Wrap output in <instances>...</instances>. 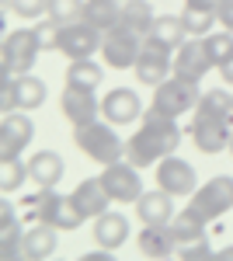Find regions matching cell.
<instances>
[{"label":"cell","mask_w":233,"mask_h":261,"mask_svg":"<svg viewBox=\"0 0 233 261\" xmlns=\"http://www.w3.org/2000/svg\"><path fill=\"white\" fill-rule=\"evenodd\" d=\"M177 146H181V125L177 119L164 115L160 108H146L143 119H139V129L125 140V161L136 164L139 171L143 167H153L164 157H171Z\"/></svg>","instance_id":"obj_1"},{"label":"cell","mask_w":233,"mask_h":261,"mask_svg":"<svg viewBox=\"0 0 233 261\" xmlns=\"http://www.w3.org/2000/svg\"><path fill=\"white\" fill-rule=\"evenodd\" d=\"M73 143H77V150L87 157V161L101 164V167H108V164L115 161H125V143L118 136L115 129H112V122H80L73 125Z\"/></svg>","instance_id":"obj_2"},{"label":"cell","mask_w":233,"mask_h":261,"mask_svg":"<svg viewBox=\"0 0 233 261\" xmlns=\"http://www.w3.org/2000/svg\"><path fill=\"white\" fill-rule=\"evenodd\" d=\"M24 213L32 220H42V223H49V226H56L59 233H70V230H77L80 223L87 220L77 209L73 195H59L56 188H35V195L24 199Z\"/></svg>","instance_id":"obj_3"},{"label":"cell","mask_w":233,"mask_h":261,"mask_svg":"<svg viewBox=\"0 0 233 261\" xmlns=\"http://www.w3.org/2000/svg\"><path fill=\"white\" fill-rule=\"evenodd\" d=\"M233 209V174H216L205 185L195 188L192 202H188V213H192L198 223H216L223 220L226 213Z\"/></svg>","instance_id":"obj_4"},{"label":"cell","mask_w":233,"mask_h":261,"mask_svg":"<svg viewBox=\"0 0 233 261\" xmlns=\"http://www.w3.org/2000/svg\"><path fill=\"white\" fill-rule=\"evenodd\" d=\"M39 53H42V42H39V32H35V28H18V32H11V35L4 39V45H0L4 73H11V77L32 73Z\"/></svg>","instance_id":"obj_5"},{"label":"cell","mask_w":233,"mask_h":261,"mask_svg":"<svg viewBox=\"0 0 233 261\" xmlns=\"http://www.w3.org/2000/svg\"><path fill=\"white\" fill-rule=\"evenodd\" d=\"M198 98H202L198 81H185V77L171 73L164 84H157V87H153V101H150V105L160 108L164 115H171V119H181V115L195 112Z\"/></svg>","instance_id":"obj_6"},{"label":"cell","mask_w":233,"mask_h":261,"mask_svg":"<svg viewBox=\"0 0 233 261\" xmlns=\"http://www.w3.org/2000/svg\"><path fill=\"white\" fill-rule=\"evenodd\" d=\"M139 53H143V35L129 32L125 24H115V28L105 32V39H101V56H105V63H108L112 70H133L136 60H139Z\"/></svg>","instance_id":"obj_7"},{"label":"cell","mask_w":233,"mask_h":261,"mask_svg":"<svg viewBox=\"0 0 233 261\" xmlns=\"http://www.w3.org/2000/svg\"><path fill=\"white\" fill-rule=\"evenodd\" d=\"M188 136H192L195 150L202 153H223L230 150V136H233V122L230 119H209V115H195L188 125Z\"/></svg>","instance_id":"obj_8"},{"label":"cell","mask_w":233,"mask_h":261,"mask_svg":"<svg viewBox=\"0 0 233 261\" xmlns=\"http://www.w3.org/2000/svg\"><path fill=\"white\" fill-rule=\"evenodd\" d=\"M101 181L108 188L112 202H122V205H133V202L143 195V181H139V167L129 161H115L101 171Z\"/></svg>","instance_id":"obj_9"},{"label":"cell","mask_w":233,"mask_h":261,"mask_svg":"<svg viewBox=\"0 0 233 261\" xmlns=\"http://www.w3.org/2000/svg\"><path fill=\"white\" fill-rule=\"evenodd\" d=\"M101 39H105V32H97L94 24L73 21V24H63L59 53H63L66 60H91L94 53H101Z\"/></svg>","instance_id":"obj_10"},{"label":"cell","mask_w":233,"mask_h":261,"mask_svg":"<svg viewBox=\"0 0 233 261\" xmlns=\"http://www.w3.org/2000/svg\"><path fill=\"white\" fill-rule=\"evenodd\" d=\"M133 73H136V81L143 87H157V84H164L174 73V53H167V49H160V45L143 39V53H139Z\"/></svg>","instance_id":"obj_11"},{"label":"cell","mask_w":233,"mask_h":261,"mask_svg":"<svg viewBox=\"0 0 233 261\" xmlns=\"http://www.w3.org/2000/svg\"><path fill=\"white\" fill-rule=\"evenodd\" d=\"M209 70H216V66H213V60H209L205 39L188 35V39L177 45V53H174V73L185 77V81H198L202 84V77H205Z\"/></svg>","instance_id":"obj_12"},{"label":"cell","mask_w":233,"mask_h":261,"mask_svg":"<svg viewBox=\"0 0 233 261\" xmlns=\"http://www.w3.org/2000/svg\"><path fill=\"white\" fill-rule=\"evenodd\" d=\"M157 185H160L164 192H171L174 199H181V195H195L198 178H195L192 164L171 153V157H164V161L157 164Z\"/></svg>","instance_id":"obj_13"},{"label":"cell","mask_w":233,"mask_h":261,"mask_svg":"<svg viewBox=\"0 0 233 261\" xmlns=\"http://www.w3.org/2000/svg\"><path fill=\"white\" fill-rule=\"evenodd\" d=\"M143 101L133 87H112L105 98H101V115L112 122V125H129V122L143 119Z\"/></svg>","instance_id":"obj_14"},{"label":"cell","mask_w":233,"mask_h":261,"mask_svg":"<svg viewBox=\"0 0 233 261\" xmlns=\"http://www.w3.org/2000/svg\"><path fill=\"white\" fill-rule=\"evenodd\" d=\"M35 136V122L21 112H7L0 119V157H21Z\"/></svg>","instance_id":"obj_15"},{"label":"cell","mask_w":233,"mask_h":261,"mask_svg":"<svg viewBox=\"0 0 233 261\" xmlns=\"http://www.w3.org/2000/svg\"><path fill=\"white\" fill-rule=\"evenodd\" d=\"M59 108H63V115L73 122V125H80V122H94L97 115H101V101L94 98V91H91V87H73V84L63 87Z\"/></svg>","instance_id":"obj_16"},{"label":"cell","mask_w":233,"mask_h":261,"mask_svg":"<svg viewBox=\"0 0 233 261\" xmlns=\"http://www.w3.org/2000/svg\"><path fill=\"white\" fill-rule=\"evenodd\" d=\"M136 247L143 258H171L177 251V237L171 230V223H143Z\"/></svg>","instance_id":"obj_17"},{"label":"cell","mask_w":233,"mask_h":261,"mask_svg":"<svg viewBox=\"0 0 233 261\" xmlns=\"http://www.w3.org/2000/svg\"><path fill=\"white\" fill-rule=\"evenodd\" d=\"M70 195H73L77 209L87 216V220H97L101 213H108V209H112V195H108V188H105L101 174H97V178H84Z\"/></svg>","instance_id":"obj_18"},{"label":"cell","mask_w":233,"mask_h":261,"mask_svg":"<svg viewBox=\"0 0 233 261\" xmlns=\"http://www.w3.org/2000/svg\"><path fill=\"white\" fill-rule=\"evenodd\" d=\"M56 237L59 230L56 226H49V223H35V226H28L24 230V241H21V258L28 261H42V258H53L56 254Z\"/></svg>","instance_id":"obj_19"},{"label":"cell","mask_w":233,"mask_h":261,"mask_svg":"<svg viewBox=\"0 0 233 261\" xmlns=\"http://www.w3.org/2000/svg\"><path fill=\"white\" fill-rule=\"evenodd\" d=\"M136 213H139V223H171L177 216L174 209V195L157 188V192H143L136 199Z\"/></svg>","instance_id":"obj_20"},{"label":"cell","mask_w":233,"mask_h":261,"mask_svg":"<svg viewBox=\"0 0 233 261\" xmlns=\"http://www.w3.org/2000/svg\"><path fill=\"white\" fill-rule=\"evenodd\" d=\"M185 39H188V28H185V18L181 14H157L153 28L146 35V42H153V45L167 49V53H177V45Z\"/></svg>","instance_id":"obj_21"},{"label":"cell","mask_w":233,"mask_h":261,"mask_svg":"<svg viewBox=\"0 0 233 261\" xmlns=\"http://www.w3.org/2000/svg\"><path fill=\"white\" fill-rule=\"evenodd\" d=\"M63 171H66V164L56 150H39L28 161V178L35 181V188H56L63 181Z\"/></svg>","instance_id":"obj_22"},{"label":"cell","mask_w":233,"mask_h":261,"mask_svg":"<svg viewBox=\"0 0 233 261\" xmlns=\"http://www.w3.org/2000/svg\"><path fill=\"white\" fill-rule=\"evenodd\" d=\"M24 230L18 223V213L11 202H0V258H21V241H24Z\"/></svg>","instance_id":"obj_23"},{"label":"cell","mask_w":233,"mask_h":261,"mask_svg":"<svg viewBox=\"0 0 233 261\" xmlns=\"http://www.w3.org/2000/svg\"><path fill=\"white\" fill-rule=\"evenodd\" d=\"M94 241L101 247H108V251H118L129 241V220L122 213H101L94 220Z\"/></svg>","instance_id":"obj_24"},{"label":"cell","mask_w":233,"mask_h":261,"mask_svg":"<svg viewBox=\"0 0 233 261\" xmlns=\"http://www.w3.org/2000/svg\"><path fill=\"white\" fill-rule=\"evenodd\" d=\"M97 32H112L122 21V0H84V18Z\"/></svg>","instance_id":"obj_25"},{"label":"cell","mask_w":233,"mask_h":261,"mask_svg":"<svg viewBox=\"0 0 233 261\" xmlns=\"http://www.w3.org/2000/svg\"><path fill=\"white\" fill-rule=\"evenodd\" d=\"M153 7H150V0H122V21L118 24H125L129 32H136V35H150V28H153Z\"/></svg>","instance_id":"obj_26"},{"label":"cell","mask_w":233,"mask_h":261,"mask_svg":"<svg viewBox=\"0 0 233 261\" xmlns=\"http://www.w3.org/2000/svg\"><path fill=\"white\" fill-rule=\"evenodd\" d=\"M195 115H209V119H230L233 115V94L223 87L202 91V98L195 105Z\"/></svg>","instance_id":"obj_27"},{"label":"cell","mask_w":233,"mask_h":261,"mask_svg":"<svg viewBox=\"0 0 233 261\" xmlns=\"http://www.w3.org/2000/svg\"><path fill=\"white\" fill-rule=\"evenodd\" d=\"M101 81H105V70L94 60H70V66H66V84H73V87H91V91H97Z\"/></svg>","instance_id":"obj_28"},{"label":"cell","mask_w":233,"mask_h":261,"mask_svg":"<svg viewBox=\"0 0 233 261\" xmlns=\"http://www.w3.org/2000/svg\"><path fill=\"white\" fill-rule=\"evenodd\" d=\"M45 94H49V87L39 81V77H32V73H24L18 77V105L21 112H35L45 105Z\"/></svg>","instance_id":"obj_29"},{"label":"cell","mask_w":233,"mask_h":261,"mask_svg":"<svg viewBox=\"0 0 233 261\" xmlns=\"http://www.w3.org/2000/svg\"><path fill=\"white\" fill-rule=\"evenodd\" d=\"M28 181V164L21 157H0V192H18L21 185Z\"/></svg>","instance_id":"obj_30"},{"label":"cell","mask_w":233,"mask_h":261,"mask_svg":"<svg viewBox=\"0 0 233 261\" xmlns=\"http://www.w3.org/2000/svg\"><path fill=\"white\" fill-rule=\"evenodd\" d=\"M171 230H174V237H177V247L181 244H192V241H202L205 237V223H198L188 213V209H181L174 220H171Z\"/></svg>","instance_id":"obj_31"},{"label":"cell","mask_w":233,"mask_h":261,"mask_svg":"<svg viewBox=\"0 0 233 261\" xmlns=\"http://www.w3.org/2000/svg\"><path fill=\"white\" fill-rule=\"evenodd\" d=\"M205 49H209V60H213V66L219 70L223 63L233 60V32H209L205 35Z\"/></svg>","instance_id":"obj_32"},{"label":"cell","mask_w":233,"mask_h":261,"mask_svg":"<svg viewBox=\"0 0 233 261\" xmlns=\"http://www.w3.org/2000/svg\"><path fill=\"white\" fill-rule=\"evenodd\" d=\"M181 18H185V28H188V35H195V39H205V35L213 32V24L219 21L213 11H198V7H188V4H185Z\"/></svg>","instance_id":"obj_33"},{"label":"cell","mask_w":233,"mask_h":261,"mask_svg":"<svg viewBox=\"0 0 233 261\" xmlns=\"http://www.w3.org/2000/svg\"><path fill=\"white\" fill-rule=\"evenodd\" d=\"M49 18L59 24H73L84 18V0H49Z\"/></svg>","instance_id":"obj_34"},{"label":"cell","mask_w":233,"mask_h":261,"mask_svg":"<svg viewBox=\"0 0 233 261\" xmlns=\"http://www.w3.org/2000/svg\"><path fill=\"white\" fill-rule=\"evenodd\" d=\"M35 32H39V42H42V53H59V35H63V24L56 18H45L35 24Z\"/></svg>","instance_id":"obj_35"},{"label":"cell","mask_w":233,"mask_h":261,"mask_svg":"<svg viewBox=\"0 0 233 261\" xmlns=\"http://www.w3.org/2000/svg\"><path fill=\"white\" fill-rule=\"evenodd\" d=\"M18 18H42L49 14V0H4Z\"/></svg>","instance_id":"obj_36"},{"label":"cell","mask_w":233,"mask_h":261,"mask_svg":"<svg viewBox=\"0 0 233 261\" xmlns=\"http://www.w3.org/2000/svg\"><path fill=\"white\" fill-rule=\"evenodd\" d=\"M18 77H11V73H4V87H0V112L7 115V112H18Z\"/></svg>","instance_id":"obj_37"},{"label":"cell","mask_w":233,"mask_h":261,"mask_svg":"<svg viewBox=\"0 0 233 261\" xmlns=\"http://www.w3.org/2000/svg\"><path fill=\"white\" fill-rule=\"evenodd\" d=\"M177 254H181L185 261H192V258H216V251L209 247V237L192 241V244H181V247H177Z\"/></svg>","instance_id":"obj_38"},{"label":"cell","mask_w":233,"mask_h":261,"mask_svg":"<svg viewBox=\"0 0 233 261\" xmlns=\"http://www.w3.org/2000/svg\"><path fill=\"white\" fill-rule=\"evenodd\" d=\"M216 18H219V24H223L226 32H233V0H219V7H216Z\"/></svg>","instance_id":"obj_39"},{"label":"cell","mask_w":233,"mask_h":261,"mask_svg":"<svg viewBox=\"0 0 233 261\" xmlns=\"http://www.w3.org/2000/svg\"><path fill=\"white\" fill-rule=\"evenodd\" d=\"M188 7H198V11H213L216 14V7H219V0H185Z\"/></svg>","instance_id":"obj_40"},{"label":"cell","mask_w":233,"mask_h":261,"mask_svg":"<svg viewBox=\"0 0 233 261\" xmlns=\"http://www.w3.org/2000/svg\"><path fill=\"white\" fill-rule=\"evenodd\" d=\"M219 77H223V84H226V87H233V60L219 66Z\"/></svg>","instance_id":"obj_41"},{"label":"cell","mask_w":233,"mask_h":261,"mask_svg":"<svg viewBox=\"0 0 233 261\" xmlns=\"http://www.w3.org/2000/svg\"><path fill=\"white\" fill-rule=\"evenodd\" d=\"M216 258H219V261H223V258L233 261V244H230V247H223V251H216Z\"/></svg>","instance_id":"obj_42"},{"label":"cell","mask_w":233,"mask_h":261,"mask_svg":"<svg viewBox=\"0 0 233 261\" xmlns=\"http://www.w3.org/2000/svg\"><path fill=\"white\" fill-rule=\"evenodd\" d=\"M230 153H233V136H230Z\"/></svg>","instance_id":"obj_43"},{"label":"cell","mask_w":233,"mask_h":261,"mask_svg":"<svg viewBox=\"0 0 233 261\" xmlns=\"http://www.w3.org/2000/svg\"><path fill=\"white\" fill-rule=\"evenodd\" d=\"M230 122H233V115H230Z\"/></svg>","instance_id":"obj_44"}]
</instances>
